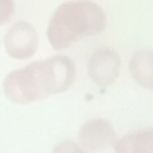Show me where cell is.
Segmentation results:
<instances>
[{"mask_svg": "<svg viewBox=\"0 0 153 153\" xmlns=\"http://www.w3.org/2000/svg\"><path fill=\"white\" fill-rule=\"evenodd\" d=\"M108 18L98 3L69 0L53 12L47 26V39L54 50H66L76 42L105 31Z\"/></svg>", "mask_w": 153, "mask_h": 153, "instance_id": "cell-1", "label": "cell"}, {"mask_svg": "<svg viewBox=\"0 0 153 153\" xmlns=\"http://www.w3.org/2000/svg\"><path fill=\"white\" fill-rule=\"evenodd\" d=\"M5 97L18 105H28L47 98L39 81L38 61L8 73L3 82Z\"/></svg>", "mask_w": 153, "mask_h": 153, "instance_id": "cell-2", "label": "cell"}, {"mask_svg": "<svg viewBox=\"0 0 153 153\" xmlns=\"http://www.w3.org/2000/svg\"><path fill=\"white\" fill-rule=\"evenodd\" d=\"M39 81L48 95L61 94L73 86L76 76L75 63L67 55H53L38 61Z\"/></svg>", "mask_w": 153, "mask_h": 153, "instance_id": "cell-3", "label": "cell"}, {"mask_svg": "<svg viewBox=\"0 0 153 153\" xmlns=\"http://www.w3.org/2000/svg\"><path fill=\"white\" fill-rule=\"evenodd\" d=\"M7 55L16 61H27L38 53L39 35L32 23L18 20L10 27L3 40Z\"/></svg>", "mask_w": 153, "mask_h": 153, "instance_id": "cell-4", "label": "cell"}, {"mask_svg": "<svg viewBox=\"0 0 153 153\" xmlns=\"http://www.w3.org/2000/svg\"><path fill=\"white\" fill-rule=\"evenodd\" d=\"M87 75L98 86H110L121 73V56L114 48L103 47L94 51L87 61Z\"/></svg>", "mask_w": 153, "mask_h": 153, "instance_id": "cell-5", "label": "cell"}, {"mask_svg": "<svg viewBox=\"0 0 153 153\" xmlns=\"http://www.w3.org/2000/svg\"><path fill=\"white\" fill-rule=\"evenodd\" d=\"M116 130L105 118L86 121L79 129V143L85 151L98 152L111 146L116 141Z\"/></svg>", "mask_w": 153, "mask_h": 153, "instance_id": "cell-6", "label": "cell"}, {"mask_svg": "<svg viewBox=\"0 0 153 153\" xmlns=\"http://www.w3.org/2000/svg\"><path fill=\"white\" fill-rule=\"evenodd\" d=\"M116 153H153V129H140L116 138L113 144Z\"/></svg>", "mask_w": 153, "mask_h": 153, "instance_id": "cell-7", "label": "cell"}, {"mask_svg": "<svg viewBox=\"0 0 153 153\" xmlns=\"http://www.w3.org/2000/svg\"><path fill=\"white\" fill-rule=\"evenodd\" d=\"M129 73L140 86L153 89V53L151 50H138L129 61Z\"/></svg>", "mask_w": 153, "mask_h": 153, "instance_id": "cell-8", "label": "cell"}, {"mask_svg": "<svg viewBox=\"0 0 153 153\" xmlns=\"http://www.w3.org/2000/svg\"><path fill=\"white\" fill-rule=\"evenodd\" d=\"M15 15L13 0H0V27L7 24Z\"/></svg>", "mask_w": 153, "mask_h": 153, "instance_id": "cell-9", "label": "cell"}, {"mask_svg": "<svg viewBox=\"0 0 153 153\" xmlns=\"http://www.w3.org/2000/svg\"><path fill=\"white\" fill-rule=\"evenodd\" d=\"M53 153H87V151H85L74 141H62L54 146Z\"/></svg>", "mask_w": 153, "mask_h": 153, "instance_id": "cell-10", "label": "cell"}]
</instances>
